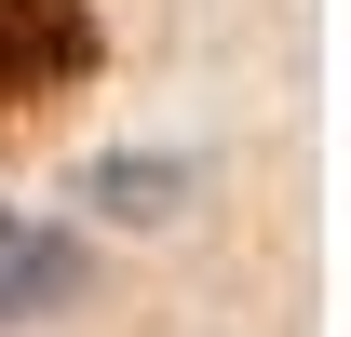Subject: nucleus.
I'll use <instances>...</instances> for the list:
<instances>
[{
	"instance_id": "f257e3e1",
	"label": "nucleus",
	"mask_w": 351,
	"mask_h": 337,
	"mask_svg": "<svg viewBox=\"0 0 351 337\" xmlns=\"http://www.w3.org/2000/svg\"><path fill=\"white\" fill-rule=\"evenodd\" d=\"M108 68L95 0H0V122H41L54 95H82Z\"/></svg>"
},
{
	"instance_id": "f03ea898",
	"label": "nucleus",
	"mask_w": 351,
	"mask_h": 337,
	"mask_svg": "<svg viewBox=\"0 0 351 337\" xmlns=\"http://www.w3.org/2000/svg\"><path fill=\"white\" fill-rule=\"evenodd\" d=\"M54 297H82V243L41 229V216H0V324H27Z\"/></svg>"
}]
</instances>
